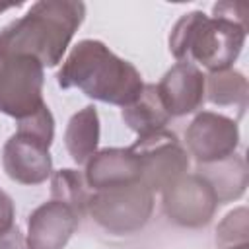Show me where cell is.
Masks as SVG:
<instances>
[{"label":"cell","instance_id":"6da1fadb","mask_svg":"<svg viewBox=\"0 0 249 249\" xmlns=\"http://www.w3.org/2000/svg\"><path fill=\"white\" fill-rule=\"evenodd\" d=\"M86 16L78 0H41L0 31V54H27L41 66H56Z\"/></svg>","mask_w":249,"mask_h":249},{"label":"cell","instance_id":"7a4b0ae2","mask_svg":"<svg viewBox=\"0 0 249 249\" xmlns=\"http://www.w3.org/2000/svg\"><path fill=\"white\" fill-rule=\"evenodd\" d=\"M56 82L62 89L78 88L89 99L119 107L132 103L144 88L138 68L97 39H82L72 47Z\"/></svg>","mask_w":249,"mask_h":249},{"label":"cell","instance_id":"3957f363","mask_svg":"<svg viewBox=\"0 0 249 249\" xmlns=\"http://www.w3.org/2000/svg\"><path fill=\"white\" fill-rule=\"evenodd\" d=\"M245 37L247 27L193 10L175 21L169 35V53L177 62H198L208 72H218L233 66Z\"/></svg>","mask_w":249,"mask_h":249},{"label":"cell","instance_id":"277c9868","mask_svg":"<svg viewBox=\"0 0 249 249\" xmlns=\"http://www.w3.org/2000/svg\"><path fill=\"white\" fill-rule=\"evenodd\" d=\"M152 212L154 193L142 181L91 191L88 200V214L93 218V222L115 235L142 230Z\"/></svg>","mask_w":249,"mask_h":249},{"label":"cell","instance_id":"5b68a950","mask_svg":"<svg viewBox=\"0 0 249 249\" xmlns=\"http://www.w3.org/2000/svg\"><path fill=\"white\" fill-rule=\"evenodd\" d=\"M45 68L27 54H0V113L21 121L39 111Z\"/></svg>","mask_w":249,"mask_h":249},{"label":"cell","instance_id":"8992f818","mask_svg":"<svg viewBox=\"0 0 249 249\" xmlns=\"http://www.w3.org/2000/svg\"><path fill=\"white\" fill-rule=\"evenodd\" d=\"M130 150L140 161V181L152 193H161L181 175L189 173V154L177 134L167 128L138 138Z\"/></svg>","mask_w":249,"mask_h":249},{"label":"cell","instance_id":"52a82bcc","mask_svg":"<svg viewBox=\"0 0 249 249\" xmlns=\"http://www.w3.org/2000/svg\"><path fill=\"white\" fill-rule=\"evenodd\" d=\"M161 206L173 224L183 228H202L214 218L218 198L198 173H185L161 191Z\"/></svg>","mask_w":249,"mask_h":249},{"label":"cell","instance_id":"ba28073f","mask_svg":"<svg viewBox=\"0 0 249 249\" xmlns=\"http://www.w3.org/2000/svg\"><path fill=\"white\" fill-rule=\"evenodd\" d=\"M189 154L196 163H210L235 154L239 146L237 121L214 111H200L185 130Z\"/></svg>","mask_w":249,"mask_h":249},{"label":"cell","instance_id":"9c48e42d","mask_svg":"<svg viewBox=\"0 0 249 249\" xmlns=\"http://www.w3.org/2000/svg\"><path fill=\"white\" fill-rule=\"evenodd\" d=\"M49 144L41 138L16 130L2 148V165L6 175L19 185H41L53 173Z\"/></svg>","mask_w":249,"mask_h":249},{"label":"cell","instance_id":"30bf717a","mask_svg":"<svg viewBox=\"0 0 249 249\" xmlns=\"http://www.w3.org/2000/svg\"><path fill=\"white\" fill-rule=\"evenodd\" d=\"M80 224V216L60 200H47L27 218V249H64Z\"/></svg>","mask_w":249,"mask_h":249},{"label":"cell","instance_id":"8fae6325","mask_svg":"<svg viewBox=\"0 0 249 249\" xmlns=\"http://www.w3.org/2000/svg\"><path fill=\"white\" fill-rule=\"evenodd\" d=\"M171 117H183L202 107L206 99L204 72L191 62L173 64L156 86Z\"/></svg>","mask_w":249,"mask_h":249},{"label":"cell","instance_id":"7c38bea8","mask_svg":"<svg viewBox=\"0 0 249 249\" xmlns=\"http://www.w3.org/2000/svg\"><path fill=\"white\" fill-rule=\"evenodd\" d=\"M84 179L91 191L130 185L140 181V161L130 148L97 150L86 163Z\"/></svg>","mask_w":249,"mask_h":249},{"label":"cell","instance_id":"4fadbf2b","mask_svg":"<svg viewBox=\"0 0 249 249\" xmlns=\"http://www.w3.org/2000/svg\"><path fill=\"white\" fill-rule=\"evenodd\" d=\"M195 173H198L212 187L218 198V204L241 198L249 183L247 163L237 154H231L224 160L210 161V163H196Z\"/></svg>","mask_w":249,"mask_h":249},{"label":"cell","instance_id":"5bb4252c","mask_svg":"<svg viewBox=\"0 0 249 249\" xmlns=\"http://www.w3.org/2000/svg\"><path fill=\"white\" fill-rule=\"evenodd\" d=\"M124 124L138 134V138L160 132L167 126V123L171 121V115L167 113L158 88L154 84H144L140 95L128 103L126 107H123L121 111Z\"/></svg>","mask_w":249,"mask_h":249},{"label":"cell","instance_id":"9a60e30c","mask_svg":"<svg viewBox=\"0 0 249 249\" xmlns=\"http://www.w3.org/2000/svg\"><path fill=\"white\" fill-rule=\"evenodd\" d=\"M99 115L93 105L74 113L64 130V146L74 163L84 165L99 146Z\"/></svg>","mask_w":249,"mask_h":249},{"label":"cell","instance_id":"2e32d148","mask_svg":"<svg viewBox=\"0 0 249 249\" xmlns=\"http://www.w3.org/2000/svg\"><path fill=\"white\" fill-rule=\"evenodd\" d=\"M204 91L212 105L235 107L239 115L247 109L249 84L247 78L233 68L204 74Z\"/></svg>","mask_w":249,"mask_h":249},{"label":"cell","instance_id":"e0dca14e","mask_svg":"<svg viewBox=\"0 0 249 249\" xmlns=\"http://www.w3.org/2000/svg\"><path fill=\"white\" fill-rule=\"evenodd\" d=\"M88 183L84 179V173L78 169H58L51 177V198L60 200L68 204L80 218L88 212V200H89Z\"/></svg>","mask_w":249,"mask_h":249},{"label":"cell","instance_id":"ac0fdd59","mask_svg":"<svg viewBox=\"0 0 249 249\" xmlns=\"http://www.w3.org/2000/svg\"><path fill=\"white\" fill-rule=\"evenodd\" d=\"M216 239L220 245H241L249 243V212L245 206L233 208L224 216L216 228Z\"/></svg>","mask_w":249,"mask_h":249},{"label":"cell","instance_id":"d6986e66","mask_svg":"<svg viewBox=\"0 0 249 249\" xmlns=\"http://www.w3.org/2000/svg\"><path fill=\"white\" fill-rule=\"evenodd\" d=\"M0 249H27L19 228L16 226V208L12 196L0 189Z\"/></svg>","mask_w":249,"mask_h":249},{"label":"cell","instance_id":"ffe728a7","mask_svg":"<svg viewBox=\"0 0 249 249\" xmlns=\"http://www.w3.org/2000/svg\"><path fill=\"white\" fill-rule=\"evenodd\" d=\"M212 14L218 18H226L231 19L243 27H247V16H249V8L241 2H218L212 8ZM249 29V27H247Z\"/></svg>","mask_w":249,"mask_h":249},{"label":"cell","instance_id":"44dd1931","mask_svg":"<svg viewBox=\"0 0 249 249\" xmlns=\"http://www.w3.org/2000/svg\"><path fill=\"white\" fill-rule=\"evenodd\" d=\"M18 6H19V2H10V4H4V2H0V14H2V12H6V10L18 8Z\"/></svg>","mask_w":249,"mask_h":249},{"label":"cell","instance_id":"7402d4cb","mask_svg":"<svg viewBox=\"0 0 249 249\" xmlns=\"http://www.w3.org/2000/svg\"><path fill=\"white\" fill-rule=\"evenodd\" d=\"M226 249H249V243H241V245H231V247H226Z\"/></svg>","mask_w":249,"mask_h":249}]
</instances>
